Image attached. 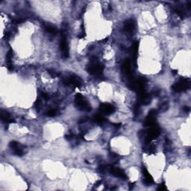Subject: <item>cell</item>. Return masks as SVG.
Wrapping results in <instances>:
<instances>
[{
	"mask_svg": "<svg viewBox=\"0 0 191 191\" xmlns=\"http://www.w3.org/2000/svg\"><path fill=\"white\" fill-rule=\"evenodd\" d=\"M104 68L105 67L99 63L97 58L93 57L91 58V63L87 67V71L96 79H102L103 78Z\"/></svg>",
	"mask_w": 191,
	"mask_h": 191,
	"instance_id": "1",
	"label": "cell"
},
{
	"mask_svg": "<svg viewBox=\"0 0 191 191\" xmlns=\"http://www.w3.org/2000/svg\"><path fill=\"white\" fill-rule=\"evenodd\" d=\"M75 106L81 111H91V105L88 102V101L80 93H77L75 97Z\"/></svg>",
	"mask_w": 191,
	"mask_h": 191,
	"instance_id": "2",
	"label": "cell"
},
{
	"mask_svg": "<svg viewBox=\"0 0 191 191\" xmlns=\"http://www.w3.org/2000/svg\"><path fill=\"white\" fill-rule=\"evenodd\" d=\"M62 82L63 85L71 87L72 88H80L82 86V82L81 80L75 75H70L69 76L63 78Z\"/></svg>",
	"mask_w": 191,
	"mask_h": 191,
	"instance_id": "3",
	"label": "cell"
},
{
	"mask_svg": "<svg viewBox=\"0 0 191 191\" xmlns=\"http://www.w3.org/2000/svg\"><path fill=\"white\" fill-rule=\"evenodd\" d=\"M190 87V81L187 79H182L180 81H177L172 86L173 91L176 93H181V92L186 91Z\"/></svg>",
	"mask_w": 191,
	"mask_h": 191,
	"instance_id": "4",
	"label": "cell"
},
{
	"mask_svg": "<svg viewBox=\"0 0 191 191\" xmlns=\"http://www.w3.org/2000/svg\"><path fill=\"white\" fill-rule=\"evenodd\" d=\"M160 128L158 126L155 125V126L150 127V128L146 132V138H145L146 144H149L152 140L158 138V136L160 135Z\"/></svg>",
	"mask_w": 191,
	"mask_h": 191,
	"instance_id": "5",
	"label": "cell"
},
{
	"mask_svg": "<svg viewBox=\"0 0 191 191\" xmlns=\"http://www.w3.org/2000/svg\"><path fill=\"white\" fill-rule=\"evenodd\" d=\"M158 116V111L155 109L151 110L148 112L146 118V121L144 122V126L152 127L156 125V119Z\"/></svg>",
	"mask_w": 191,
	"mask_h": 191,
	"instance_id": "6",
	"label": "cell"
},
{
	"mask_svg": "<svg viewBox=\"0 0 191 191\" xmlns=\"http://www.w3.org/2000/svg\"><path fill=\"white\" fill-rule=\"evenodd\" d=\"M13 153L17 156H22L25 154V146L17 141H11L9 144Z\"/></svg>",
	"mask_w": 191,
	"mask_h": 191,
	"instance_id": "7",
	"label": "cell"
},
{
	"mask_svg": "<svg viewBox=\"0 0 191 191\" xmlns=\"http://www.w3.org/2000/svg\"><path fill=\"white\" fill-rule=\"evenodd\" d=\"M122 71H123V74L127 77L128 81H130L134 79V76L132 73V70H131V61L130 60L125 59L123 62V65H122Z\"/></svg>",
	"mask_w": 191,
	"mask_h": 191,
	"instance_id": "8",
	"label": "cell"
},
{
	"mask_svg": "<svg viewBox=\"0 0 191 191\" xmlns=\"http://www.w3.org/2000/svg\"><path fill=\"white\" fill-rule=\"evenodd\" d=\"M61 50L62 52V56L63 58H68L70 56V52H69V45L67 42V38L65 34L62 33L61 40Z\"/></svg>",
	"mask_w": 191,
	"mask_h": 191,
	"instance_id": "9",
	"label": "cell"
},
{
	"mask_svg": "<svg viewBox=\"0 0 191 191\" xmlns=\"http://www.w3.org/2000/svg\"><path fill=\"white\" fill-rule=\"evenodd\" d=\"M108 171L111 173L112 176L115 177H117V178H123V179H128V177H127L126 174L123 169H119V168L114 167V166H109Z\"/></svg>",
	"mask_w": 191,
	"mask_h": 191,
	"instance_id": "10",
	"label": "cell"
},
{
	"mask_svg": "<svg viewBox=\"0 0 191 191\" xmlns=\"http://www.w3.org/2000/svg\"><path fill=\"white\" fill-rule=\"evenodd\" d=\"M115 111L114 105L109 103H102L100 105V112L105 115H110Z\"/></svg>",
	"mask_w": 191,
	"mask_h": 191,
	"instance_id": "11",
	"label": "cell"
},
{
	"mask_svg": "<svg viewBox=\"0 0 191 191\" xmlns=\"http://www.w3.org/2000/svg\"><path fill=\"white\" fill-rule=\"evenodd\" d=\"M152 102V96L148 93L143 92L140 93L139 96V103L143 105H147L151 103Z\"/></svg>",
	"mask_w": 191,
	"mask_h": 191,
	"instance_id": "12",
	"label": "cell"
},
{
	"mask_svg": "<svg viewBox=\"0 0 191 191\" xmlns=\"http://www.w3.org/2000/svg\"><path fill=\"white\" fill-rule=\"evenodd\" d=\"M134 29H135V22L133 19H127L124 22V26H123V29L125 32L132 33L133 32Z\"/></svg>",
	"mask_w": 191,
	"mask_h": 191,
	"instance_id": "13",
	"label": "cell"
},
{
	"mask_svg": "<svg viewBox=\"0 0 191 191\" xmlns=\"http://www.w3.org/2000/svg\"><path fill=\"white\" fill-rule=\"evenodd\" d=\"M0 117H1L2 121L5 123H14V120L10 116V114L8 111L1 110L0 111Z\"/></svg>",
	"mask_w": 191,
	"mask_h": 191,
	"instance_id": "14",
	"label": "cell"
},
{
	"mask_svg": "<svg viewBox=\"0 0 191 191\" xmlns=\"http://www.w3.org/2000/svg\"><path fill=\"white\" fill-rule=\"evenodd\" d=\"M142 171H143V176H144V181H143V183H144L146 186H150L152 184L154 183L152 176L151 174L148 172L146 168L143 167Z\"/></svg>",
	"mask_w": 191,
	"mask_h": 191,
	"instance_id": "15",
	"label": "cell"
},
{
	"mask_svg": "<svg viewBox=\"0 0 191 191\" xmlns=\"http://www.w3.org/2000/svg\"><path fill=\"white\" fill-rule=\"evenodd\" d=\"M43 28L47 32L51 34V35H56L58 33V29L55 26H53L51 23H44Z\"/></svg>",
	"mask_w": 191,
	"mask_h": 191,
	"instance_id": "16",
	"label": "cell"
},
{
	"mask_svg": "<svg viewBox=\"0 0 191 191\" xmlns=\"http://www.w3.org/2000/svg\"><path fill=\"white\" fill-rule=\"evenodd\" d=\"M138 49H139V42L138 41H134L133 44V48H132V56H133V61L134 64L136 65V60L137 58V53H138Z\"/></svg>",
	"mask_w": 191,
	"mask_h": 191,
	"instance_id": "17",
	"label": "cell"
},
{
	"mask_svg": "<svg viewBox=\"0 0 191 191\" xmlns=\"http://www.w3.org/2000/svg\"><path fill=\"white\" fill-rule=\"evenodd\" d=\"M93 120L95 123H98V124H103V123L106 121L105 118L103 117L102 116H101V115H95V116H93Z\"/></svg>",
	"mask_w": 191,
	"mask_h": 191,
	"instance_id": "18",
	"label": "cell"
},
{
	"mask_svg": "<svg viewBox=\"0 0 191 191\" xmlns=\"http://www.w3.org/2000/svg\"><path fill=\"white\" fill-rule=\"evenodd\" d=\"M110 158L112 162L117 163L120 160V156H119V155H117V154H116L114 152H111L110 154Z\"/></svg>",
	"mask_w": 191,
	"mask_h": 191,
	"instance_id": "19",
	"label": "cell"
},
{
	"mask_svg": "<svg viewBox=\"0 0 191 191\" xmlns=\"http://www.w3.org/2000/svg\"><path fill=\"white\" fill-rule=\"evenodd\" d=\"M57 114L58 111L57 110H55V109H51V110H49L47 112H46V115L48 116H51V117L56 116Z\"/></svg>",
	"mask_w": 191,
	"mask_h": 191,
	"instance_id": "20",
	"label": "cell"
},
{
	"mask_svg": "<svg viewBox=\"0 0 191 191\" xmlns=\"http://www.w3.org/2000/svg\"><path fill=\"white\" fill-rule=\"evenodd\" d=\"M47 72L52 78H56L59 75V73H58V72L55 70H53V69H49V70H47Z\"/></svg>",
	"mask_w": 191,
	"mask_h": 191,
	"instance_id": "21",
	"label": "cell"
},
{
	"mask_svg": "<svg viewBox=\"0 0 191 191\" xmlns=\"http://www.w3.org/2000/svg\"><path fill=\"white\" fill-rule=\"evenodd\" d=\"M155 146L154 145L151 144L149 146H148L147 147V153L148 154H154L155 152Z\"/></svg>",
	"mask_w": 191,
	"mask_h": 191,
	"instance_id": "22",
	"label": "cell"
},
{
	"mask_svg": "<svg viewBox=\"0 0 191 191\" xmlns=\"http://www.w3.org/2000/svg\"><path fill=\"white\" fill-rule=\"evenodd\" d=\"M167 190V187H166L165 185V183H162L160 185H159L158 187V190L159 191H164V190Z\"/></svg>",
	"mask_w": 191,
	"mask_h": 191,
	"instance_id": "23",
	"label": "cell"
},
{
	"mask_svg": "<svg viewBox=\"0 0 191 191\" xmlns=\"http://www.w3.org/2000/svg\"><path fill=\"white\" fill-rule=\"evenodd\" d=\"M139 112H140V103L138 102V103H137L135 105H134V113L135 115H137L139 114Z\"/></svg>",
	"mask_w": 191,
	"mask_h": 191,
	"instance_id": "24",
	"label": "cell"
},
{
	"mask_svg": "<svg viewBox=\"0 0 191 191\" xmlns=\"http://www.w3.org/2000/svg\"><path fill=\"white\" fill-rule=\"evenodd\" d=\"M40 100H39V99H38V100L35 101V108H36V109H38V108H39V105H40Z\"/></svg>",
	"mask_w": 191,
	"mask_h": 191,
	"instance_id": "25",
	"label": "cell"
},
{
	"mask_svg": "<svg viewBox=\"0 0 191 191\" xmlns=\"http://www.w3.org/2000/svg\"><path fill=\"white\" fill-rule=\"evenodd\" d=\"M41 96L43 99H45V100H48V99H49V96H48V95L47 94V93H41Z\"/></svg>",
	"mask_w": 191,
	"mask_h": 191,
	"instance_id": "26",
	"label": "cell"
},
{
	"mask_svg": "<svg viewBox=\"0 0 191 191\" xmlns=\"http://www.w3.org/2000/svg\"><path fill=\"white\" fill-rule=\"evenodd\" d=\"M134 185H135V182H134V183L129 184V190H132V189H133V187H134Z\"/></svg>",
	"mask_w": 191,
	"mask_h": 191,
	"instance_id": "27",
	"label": "cell"
},
{
	"mask_svg": "<svg viewBox=\"0 0 191 191\" xmlns=\"http://www.w3.org/2000/svg\"><path fill=\"white\" fill-rule=\"evenodd\" d=\"M184 111H186V112H189V111H190V108L189 107H184Z\"/></svg>",
	"mask_w": 191,
	"mask_h": 191,
	"instance_id": "28",
	"label": "cell"
},
{
	"mask_svg": "<svg viewBox=\"0 0 191 191\" xmlns=\"http://www.w3.org/2000/svg\"><path fill=\"white\" fill-rule=\"evenodd\" d=\"M115 127H117V128H120V125H121V123H117V124H114Z\"/></svg>",
	"mask_w": 191,
	"mask_h": 191,
	"instance_id": "29",
	"label": "cell"
},
{
	"mask_svg": "<svg viewBox=\"0 0 191 191\" xmlns=\"http://www.w3.org/2000/svg\"><path fill=\"white\" fill-rule=\"evenodd\" d=\"M100 184H101V181H97V182H96V184L95 185H96V187H99V186H100Z\"/></svg>",
	"mask_w": 191,
	"mask_h": 191,
	"instance_id": "30",
	"label": "cell"
},
{
	"mask_svg": "<svg viewBox=\"0 0 191 191\" xmlns=\"http://www.w3.org/2000/svg\"><path fill=\"white\" fill-rule=\"evenodd\" d=\"M177 70H173V74H176Z\"/></svg>",
	"mask_w": 191,
	"mask_h": 191,
	"instance_id": "31",
	"label": "cell"
}]
</instances>
